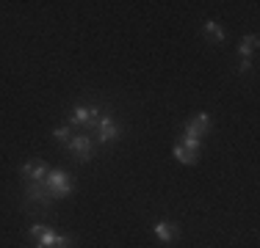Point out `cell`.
<instances>
[{"label":"cell","instance_id":"obj_1","mask_svg":"<svg viewBox=\"0 0 260 248\" xmlns=\"http://www.w3.org/2000/svg\"><path fill=\"white\" fill-rule=\"evenodd\" d=\"M45 188L50 190V196H53V198H64V196H70L72 190H75V179H72V174L55 169V171H47V177H45Z\"/></svg>","mask_w":260,"mask_h":248},{"label":"cell","instance_id":"obj_2","mask_svg":"<svg viewBox=\"0 0 260 248\" xmlns=\"http://www.w3.org/2000/svg\"><path fill=\"white\" fill-rule=\"evenodd\" d=\"M25 201H28L25 210H47L53 204V196L45 188V182H28L25 185Z\"/></svg>","mask_w":260,"mask_h":248},{"label":"cell","instance_id":"obj_3","mask_svg":"<svg viewBox=\"0 0 260 248\" xmlns=\"http://www.w3.org/2000/svg\"><path fill=\"white\" fill-rule=\"evenodd\" d=\"M97 116H100V108H94V105H78V108H72V113H70V124H78V127H86V124H97L100 119H97Z\"/></svg>","mask_w":260,"mask_h":248},{"label":"cell","instance_id":"obj_4","mask_svg":"<svg viewBox=\"0 0 260 248\" xmlns=\"http://www.w3.org/2000/svg\"><path fill=\"white\" fill-rule=\"evenodd\" d=\"M67 146H70V152L75 154V157H80V160H91L94 157V149H97L89 135H72V141Z\"/></svg>","mask_w":260,"mask_h":248},{"label":"cell","instance_id":"obj_5","mask_svg":"<svg viewBox=\"0 0 260 248\" xmlns=\"http://www.w3.org/2000/svg\"><path fill=\"white\" fill-rule=\"evenodd\" d=\"M119 138V124L114 121V116H103L97 121V141L100 144H111V141Z\"/></svg>","mask_w":260,"mask_h":248},{"label":"cell","instance_id":"obj_6","mask_svg":"<svg viewBox=\"0 0 260 248\" xmlns=\"http://www.w3.org/2000/svg\"><path fill=\"white\" fill-rule=\"evenodd\" d=\"M36 245L39 248H67V245H72V237L70 234H55L50 229H45V232L36 237Z\"/></svg>","mask_w":260,"mask_h":248},{"label":"cell","instance_id":"obj_7","mask_svg":"<svg viewBox=\"0 0 260 248\" xmlns=\"http://www.w3.org/2000/svg\"><path fill=\"white\" fill-rule=\"evenodd\" d=\"M47 166H45V160H30V163L22 166V179H28V182H45V177H47Z\"/></svg>","mask_w":260,"mask_h":248},{"label":"cell","instance_id":"obj_8","mask_svg":"<svg viewBox=\"0 0 260 248\" xmlns=\"http://www.w3.org/2000/svg\"><path fill=\"white\" fill-rule=\"evenodd\" d=\"M152 232H155V237L160 240V243H172V240L180 237V229H177L175 223H169V221H158L155 226H152Z\"/></svg>","mask_w":260,"mask_h":248},{"label":"cell","instance_id":"obj_9","mask_svg":"<svg viewBox=\"0 0 260 248\" xmlns=\"http://www.w3.org/2000/svg\"><path fill=\"white\" fill-rule=\"evenodd\" d=\"M172 154H175L177 163H183V166H194V163H197V157H200V149H191V146H185V144H175Z\"/></svg>","mask_w":260,"mask_h":248},{"label":"cell","instance_id":"obj_10","mask_svg":"<svg viewBox=\"0 0 260 248\" xmlns=\"http://www.w3.org/2000/svg\"><path fill=\"white\" fill-rule=\"evenodd\" d=\"M202 30H205V36H208L210 42H224V36H227V33H224V28H221V25L216 22V20H208Z\"/></svg>","mask_w":260,"mask_h":248},{"label":"cell","instance_id":"obj_11","mask_svg":"<svg viewBox=\"0 0 260 248\" xmlns=\"http://www.w3.org/2000/svg\"><path fill=\"white\" fill-rule=\"evenodd\" d=\"M255 50H257V36H255V33H252V36H244V39H241V45H238L241 58H249Z\"/></svg>","mask_w":260,"mask_h":248},{"label":"cell","instance_id":"obj_12","mask_svg":"<svg viewBox=\"0 0 260 248\" xmlns=\"http://www.w3.org/2000/svg\"><path fill=\"white\" fill-rule=\"evenodd\" d=\"M188 124H191V127H194L200 135H205V133H208V127H210V116H208V113H197V116H194V121H188Z\"/></svg>","mask_w":260,"mask_h":248},{"label":"cell","instance_id":"obj_13","mask_svg":"<svg viewBox=\"0 0 260 248\" xmlns=\"http://www.w3.org/2000/svg\"><path fill=\"white\" fill-rule=\"evenodd\" d=\"M53 138L58 141V144H70V141H72V130H70V124H67V127L53 130Z\"/></svg>","mask_w":260,"mask_h":248},{"label":"cell","instance_id":"obj_14","mask_svg":"<svg viewBox=\"0 0 260 248\" xmlns=\"http://www.w3.org/2000/svg\"><path fill=\"white\" fill-rule=\"evenodd\" d=\"M238 72H241V74L252 72V61H249V58H241V64H238Z\"/></svg>","mask_w":260,"mask_h":248},{"label":"cell","instance_id":"obj_15","mask_svg":"<svg viewBox=\"0 0 260 248\" xmlns=\"http://www.w3.org/2000/svg\"><path fill=\"white\" fill-rule=\"evenodd\" d=\"M45 229H47L45 223H34V226H30V237H39V234L45 232Z\"/></svg>","mask_w":260,"mask_h":248}]
</instances>
